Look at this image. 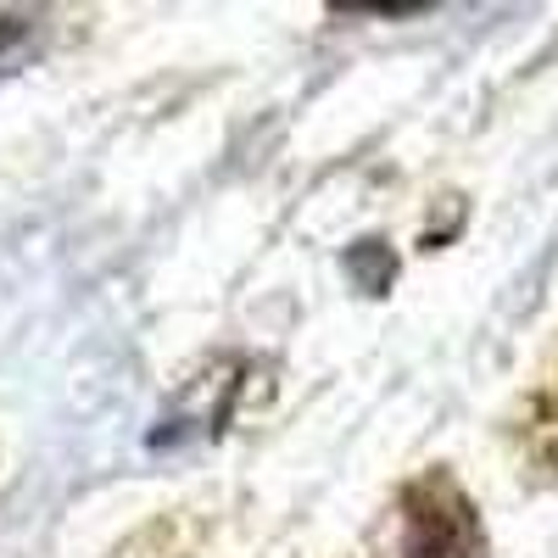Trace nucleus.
I'll return each instance as SVG.
<instances>
[{"label": "nucleus", "mask_w": 558, "mask_h": 558, "mask_svg": "<svg viewBox=\"0 0 558 558\" xmlns=\"http://www.w3.org/2000/svg\"><path fill=\"white\" fill-rule=\"evenodd\" d=\"M397 514H402V558H492L481 508L447 463L402 486Z\"/></svg>", "instance_id": "nucleus-1"}, {"label": "nucleus", "mask_w": 558, "mask_h": 558, "mask_svg": "<svg viewBox=\"0 0 558 558\" xmlns=\"http://www.w3.org/2000/svg\"><path fill=\"white\" fill-rule=\"evenodd\" d=\"M508 436H514V452H520V463H525V475L542 481V486H553V481H558V341H553V352L542 357L536 380L525 386Z\"/></svg>", "instance_id": "nucleus-2"}, {"label": "nucleus", "mask_w": 558, "mask_h": 558, "mask_svg": "<svg viewBox=\"0 0 558 558\" xmlns=\"http://www.w3.org/2000/svg\"><path fill=\"white\" fill-rule=\"evenodd\" d=\"M28 34H34V17H0V73H12L28 57Z\"/></svg>", "instance_id": "nucleus-3"}]
</instances>
